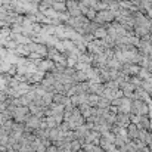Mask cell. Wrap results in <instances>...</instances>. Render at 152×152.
<instances>
[{
    "label": "cell",
    "instance_id": "cell-1",
    "mask_svg": "<svg viewBox=\"0 0 152 152\" xmlns=\"http://www.w3.org/2000/svg\"><path fill=\"white\" fill-rule=\"evenodd\" d=\"M28 114H30V108L28 106H24V105L15 106L13 111H12V120L15 123H24L27 120Z\"/></svg>",
    "mask_w": 152,
    "mask_h": 152
},
{
    "label": "cell",
    "instance_id": "cell-2",
    "mask_svg": "<svg viewBox=\"0 0 152 152\" xmlns=\"http://www.w3.org/2000/svg\"><path fill=\"white\" fill-rule=\"evenodd\" d=\"M115 124L120 126V127H127L130 124V114H124V112H120L115 115Z\"/></svg>",
    "mask_w": 152,
    "mask_h": 152
}]
</instances>
